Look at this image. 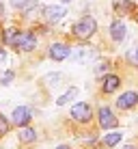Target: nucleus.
Here are the masks:
<instances>
[{"label": "nucleus", "instance_id": "obj_19", "mask_svg": "<svg viewBox=\"0 0 138 149\" xmlns=\"http://www.w3.org/2000/svg\"><path fill=\"white\" fill-rule=\"evenodd\" d=\"M13 78H15V74H13L11 69H7L2 76H0V84H11V82H13Z\"/></svg>", "mask_w": 138, "mask_h": 149}, {"label": "nucleus", "instance_id": "obj_20", "mask_svg": "<svg viewBox=\"0 0 138 149\" xmlns=\"http://www.w3.org/2000/svg\"><path fill=\"white\" fill-rule=\"evenodd\" d=\"M127 61H130L132 65H138V45H134V48L127 52Z\"/></svg>", "mask_w": 138, "mask_h": 149}, {"label": "nucleus", "instance_id": "obj_22", "mask_svg": "<svg viewBox=\"0 0 138 149\" xmlns=\"http://www.w3.org/2000/svg\"><path fill=\"white\" fill-rule=\"evenodd\" d=\"M106 69H108V63H99V65L95 67V71H97V74H101V71H106Z\"/></svg>", "mask_w": 138, "mask_h": 149}, {"label": "nucleus", "instance_id": "obj_3", "mask_svg": "<svg viewBox=\"0 0 138 149\" xmlns=\"http://www.w3.org/2000/svg\"><path fill=\"white\" fill-rule=\"evenodd\" d=\"M13 45L19 48V50H24V52H30V50L37 48V37H35L33 33H17Z\"/></svg>", "mask_w": 138, "mask_h": 149}, {"label": "nucleus", "instance_id": "obj_18", "mask_svg": "<svg viewBox=\"0 0 138 149\" xmlns=\"http://www.w3.org/2000/svg\"><path fill=\"white\" fill-rule=\"evenodd\" d=\"M60 80H63V76H60V74H48V76H45V82H48L50 86H56Z\"/></svg>", "mask_w": 138, "mask_h": 149}, {"label": "nucleus", "instance_id": "obj_28", "mask_svg": "<svg viewBox=\"0 0 138 149\" xmlns=\"http://www.w3.org/2000/svg\"><path fill=\"white\" fill-rule=\"evenodd\" d=\"M136 19H138V15H136Z\"/></svg>", "mask_w": 138, "mask_h": 149}, {"label": "nucleus", "instance_id": "obj_10", "mask_svg": "<svg viewBox=\"0 0 138 149\" xmlns=\"http://www.w3.org/2000/svg\"><path fill=\"white\" fill-rule=\"evenodd\" d=\"M125 35H127L125 24L121 22V19H114V22L110 24V37L114 39V41H123V39H125Z\"/></svg>", "mask_w": 138, "mask_h": 149}, {"label": "nucleus", "instance_id": "obj_2", "mask_svg": "<svg viewBox=\"0 0 138 149\" xmlns=\"http://www.w3.org/2000/svg\"><path fill=\"white\" fill-rule=\"evenodd\" d=\"M69 56L76 61V63H91V61L97 56V52H95V48H91V45H78Z\"/></svg>", "mask_w": 138, "mask_h": 149}, {"label": "nucleus", "instance_id": "obj_26", "mask_svg": "<svg viewBox=\"0 0 138 149\" xmlns=\"http://www.w3.org/2000/svg\"><path fill=\"white\" fill-rule=\"evenodd\" d=\"M123 149H136V147H132V145H125V147H123Z\"/></svg>", "mask_w": 138, "mask_h": 149}, {"label": "nucleus", "instance_id": "obj_17", "mask_svg": "<svg viewBox=\"0 0 138 149\" xmlns=\"http://www.w3.org/2000/svg\"><path fill=\"white\" fill-rule=\"evenodd\" d=\"M121 132H110V134H106L104 136V145H108V147H114L117 143H121Z\"/></svg>", "mask_w": 138, "mask_h": 149}, {"label": "nucleus", "instance_id": "obj_1", "mask_svg": "<svg viewBox=\"0 0 138 149\" xmlns=\"http://www.w3.org/2000/svg\"><path fill=\"white\" fill-rule=\"evenodd\" d=\"M95 30H97V22H95L93 17H89V15H86V17H82L80 22H76L74 35H76V37H80V39H89Z\"/></svg>", "mask_w": 138, "mask_h": 149}, {"label": "nucleus", "instance_id": "obj_13", "mask_svg": "<svg viewBox=\"0 0 138 149\" xmlns=\"http://www.w3.org/2000/svg\"><path fill=\"white\" fill-rule=\"evenodd\" d=\"M19 141H22V143H35V141H37V132H35L33 127L24 125L22 130H19Z\"/></svg>", "mask_w": 138, "mask_h": 149}, {"label": "nucleus", "instance_id": "obj_5", "mask_svg": "<svg viewBox=\"0 0 138 149\" xmlns=\"http://www.w3.org/2000/svg\"><path fill=\"white\" fill-rule=\"evenodd\" d=\"M30 117H33V112H30L28 106H17V108L13 110V115H11V123H15V125H19V127H24V125L30 121Z\"/></svg>", "mask_w": 138, "mask_h": 149}, {"label": "nucleus", "instance_id": "obj_14", "mask_svg": "<svg viewBox=\"0 0 138 149\" xmlns=\"http://www.w3.org/2000/svg\"><path fill=\"white\" fill-rule=\"evenodd\" d=\"M114 11L119 15H127L134 11V4L130 2V0H121V2H114Z\"/></svg>", "mask_w": 138, "mask_h": 149}, {"label": "nucleus", "instance_id": "obj_24", "mask_svg": "<svg viewBox=\"0 0 138 149\" xmlns=\"http://www.w3.org/2000/svg\"><path fill=\"white\" fill-rule=\"evenodd\" d=\"M56 149H69L67 145H58V147H56Z\"/></svg>", "mask_w": 138, "mask_h": 149}, {"label": "nucleus", "instance_id": "obj_8", "mask_svg": "<svg viewBox=\"0 0 138 149\" xmlns=\"http://www.w3.org/2000/svg\"><path fill=\"white\" fill-rule=\"evenodd\" d=\"M136 104H138V95L134 93V91H127V93H123L119 100H117V106H119V108H123V110L134 108Z\"/></svg>", "mask_w": 138, "mask_h": 149}, {"label": "nucleus", "instance_id": "obj_11", "mask_svg": "<svg viewBox=\"0 0 138 149\" xmlns=\"http://www.w3.org/2000/svg\"><path fill=\"white\" fill-rule=\"evenodd\" d=\"M119 84H121V78H119V76L108 74V76L104 78V84H101V89H104V93H114V91L119 89Z\"/></svg>", "mask_w": 138, "mask_h": 149}, {"label": "nucleus", "instance_id": "obj_9", "mask_svg": "<svg viewBox=\"0 0 138 149\" xmlns=\"http://www.w3.org/2000/svg\"><path fill=\"white\" fill-rule=\"evenodd\" d=\"M69 54H71V50H69V45H65V43H54L52 48H50V56H52L54 61H65V58H69Z\"/></svg>", "mask_w": 138, "mask_h": 149}, {"label": "nucleus", "instance_id": "obj_4", "mask_svg": "<svg viewBox=\"0 0 138 149\" xmlns=\"http://www.w3.org/2000/svg\"><path fill=\"white\" fill-rule=\"evenodd\" d=\"M71 117H74L76 121H80V123L91 121V117H93V112H91V106L84 104V102H78V104H74V108H71Z\"/></svg>", "mask_w": 138, "mask_h": 149}, {"label": "nucleus", "instance_id": "obj_16", "mask_svg": "<svg viewBox=\"0 0 138 149\" xmlns=\"http://www.w3.org/2000/svg\"><path fill=\"white\" fill-rule=\"evenodd\" d=\"M17 33H19L17 28H7V30L2 33V41H4L7 45H13V43H15V37H17Z\"/></svg>", "mask_w": 138, "mask_h": 149}, {"label": "nucleus", "instance_id": "obj_6", "mask_svg": "<svg viewBox=\"0 0 138 149\" xmlns=\"http://www.w3.org/2000/svg\"><path fill=\"white\" fill-rule=\"evenodd\" d=\"M65 9L63 7H56V4H48V7L43 9V17L48 19V22H60V19L65 17Z\"/></svg>", "mask_w": 138, "mask_h": 149}, {"label": "nucleus", "instance_id": "obj_25", "mask_svg": "<svg viewBox=\"0 0 138 149\" xmlns=\"http://www.w3.org/2000/svg\"><path fill=\"white\" fill-rule=\"evenodd\" d=\"M2 15H4V9H2V4H0V17H2Z\"/></svg>", "mask_w": 138, "mask_h": 149}, {"label": "nucleus", "instance_id": "obj_27", "mask_svg": "<svg viewBox=\"0 0 138 149\" xmlns=\"http://www.w3.org/2000/svg\"><path fill=\"white\" fill-rule=\"evenodd\" d=\"M63 2H69V0H63Z\"/></svg>", "mask_w": 138, "mask_h": 149}, {"label": "nucleus", "instance_id": "obj_21", "mask_svg": "<svg viewBox=\"0 0 138 149\" xmlns=\"http://www.w3.org/2000/svg\"><path fill=\"white\" fill-rule=\"evenodd\" d=\"M9 127H11V125H9V119H7L4 115H0V136H2V134H7V132H9Z\"/></svg>", "mask_w": 138, "mask_h": 149}, {"label": "nucleus", "instance_id": "obj_23", "mask_svg": "<svg viewBox=\"0 0 138 149\" xmlns=\"http://www.w3.org/2000/svg\"><path fill=\"white\" fill-rule=\"evenodd\" d=\"M4 61H7V52H4V50H2V48H0V65H2V63H4Z\"/></svg>", "mask_w": 138, "mask_h": 149}, {"label": "nucleus", "instance_id": "obj_12", "mask_svg": "<svg viewBox=\"0 0 138 149\" xmlns=\"http://www.w3.org/2000/svg\"><path fill=\"white\" fill-rule=\"evenodd\" d=\"M11 7L15 9H22V11H33L35 7H37V0H11Z\"/></svg>", "mask_w": 138, "mask_h": 149}, {"label": "nucleus", "instance_id": "obj_7", "mask_svg": "<svg viewBox=\"0 0 138 149\" xmlns=\"http://www.w3.org/2000/svg\"><path fill=\"white\" fill-rule=\"evenodd\" d=\"M97 115H99V125L104 127V130H110V127H114L117 125V117L112 115V110L110 108H99V112H97Z\"/></svg>", "mask_w": 138, "mask_h": 149}, {"label": "nucleus", "instance_id": "obj_15", "mask_svg": "<svg viewBox=\"0 0 138 149\" xmlns=\"http://www.w3.org/2000/svg\"><path fill=\"white\" fill-rule=\"evenodd\" d=\"M76 95H78V89H76V86H71V89L67 91V93H63V95L58 97V100H56V104H58V106H65L67 102H71V100H74Z\"/></svg>", "mask_w": 138, "mask_h": 149}]
</instances>
